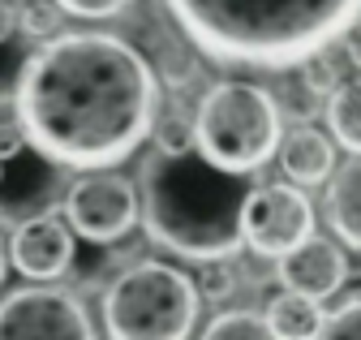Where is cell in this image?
<instances>
[{
  "label": "cell",
  "instance_id": "1",
  "mask_svg": "<svg viewBox=\"0 0 361 340\" xmlns=\"http://www.w3.org/2000/svg\"><path fill=\"white\" fill-rule=\"evenodd\" d=\"M159 112V78L147 52L108 30H61L26 56L13 116L26 142L61 168L95 173L129 159Z\"/></svg>",
  "mask_w": 361,
  "mask_h": 340
},
{
  "label": "cell",
  "instance_id": "2",
  "mask_svg": "<svg viewBox=\"0 0 361 340\" xmlns=\"http://www.w3.org/2000/svg\"><path fill=\"white\" fill-rule=\"evenodd\" d=\"M168 18L219 65L297 69L361 18V0H164Z\"/></svg>",
  "mask_w": 361,
  "mask_h": 340
},
{
  "label": "cell",
  "instance_id": "3",
  "mask_svg": "<svg viewBox=\"0 0 361 340\" xmlns=\"http://www.w3.org/2000/svg\"><path fill=\"white\" fill-rule=\"evenodd\" d=\"M254 186V177L219 173L198 151H151L138 168L142 229L176 259H233L245 245L241 211Z\"/></svg>",
  "mask_w": 361,
  "mask_h": 340
},
{
  "label": "cell",
  "instance_id": "4",
  "mask_svg": "<svg viewBox=\"0 0 361 340\" xmlns=\"http://www.w3.org/2000/svg\"><path fill=\"white\" fill-rule=\"evenodd\" d=\"M284 138L280 99L258 82H215L194 108V151L219 173L258 177Z\"/></svg>",
  "mask_w": 361,
  "mask_h": 340
},
{
  "label": "cell",
  "instance_id": "5",
  "mask_svg": "<svg viewBox=\"0 0 361 340\" xmlns=\"http://www.w3.org/2000/svg\"><path fill=\"white\" fill-rule=\"evenodd\" d=\"M202 293L190 272L159 259L125 267L104 293L108 340H190L198 327Z\"/></svg>",
  "mask_w": 361,
  "mask_h": 340
},
{
  "label": "cell",
  "instance_id": "6",
  "mask_svg": "<svg viewBox=\"0 0 361 340\" xmlns=\"http://www.w3.org/2000/svg\"><path fill=\"white\" fill-rule=\"evenodd\" d=\"M65 220L69 229L90 241V245H112L121 237H129L142 224V198L138 186L129 177L112 173V168H95L82 173L69 190H65Z\"/></svg>",
  "mask_w": 361,
  "mask_h": 340
},
{
  "label": "cell",
  "instance_id": "7",
  "mask_svg": "<svg viewBox=\"0 0 361 340\" xmlns=\"http://www.w3.org/2000/svg\"><path fill=\"white\" fill-rule=\"evenodd\" d=\"M0 340H95V323L78 293L26 284L0 297Z\"/></svg>",
  "mask_w": 361,
  "mask_h": 340
},
{
  "label": "cell",
  "instance_id": "8",
  "mask_svg": "<svg viewBox=\"0 0 361 340\" xmlns=\"http://www.w3.org/2000/svg\"><path fill=\"white\" fill-rule=\"evenodd\" d=\"M314 233V207L301 186L271 181L254 186L241 211V237L262 259H284L293 245H301Z\"/></svg>",
  "mask_w": 361,
  "mask_h": 340
},
{
  "label": "cell",
  "instance_id": "9",
  "mask_svg": "<svg viewBox=\"0 0 361 340\" xmlns=\"http://www.w3.org/2000/svg\"><path fill=\"white\" fill-rule=\"evenodd\" d=\"M73 254H78V233L56 211H35V216L18 220L9 237V263L30 284H56L61 276H69Z\"/></svg>",
  "mask_w": 361,
  "mask_h": 340
},
{
  "label": "cell",
  "instance_id": "10",
  "mask_svg": "<svg viewBox=\"0 0 361 340\" xmlns=\"http://www.w3.org/2000/svg\"><path fill=\"white\" fill-rule=\"evenodd\" d=\"M280 284L293 289V293H305L314 302H327L336 297L348 280V254L336 237H323V233H310L301 245H293L280 267H276Z\"/></svg>",
  "mask_w": 361,
  "mask_h": 340
},
{
  "label": "cell",
  "instance_id": "11",
  "mask_svg": "<svg viewBox=\"0 0 361 340\" xmlns=\"http://www.w3.org/2000/svg\"><path fill=\"white\" fill-rule=\"evenodd\" d=\"M284 177L301 190L310 186H323L331 173H336V138L314 130V125H293V130L280 138V151H276Z\"/></svg>",
  "mask_w": 361,
  "mask_h": 340
},
{
  "label": "cell",
  "instance_id": "12",
  "mask_svg": "<svg viewBox=\"0 0 361 340\" xmlns=\"http://www.w3.org/2000/svg\"><path fill=\"white\" fill-rule=\"evenodd\" d=\"M323 216H327L331 233L344 245L361 250V155H348L344 164H336V173L327 177Z\"/></svg>",
  "mask_w": 361,
  "mask_h": 340
},
{
  "label": "cell",
  "instance_id": "13",
  "mask_svg": "<svg viewBox=\"0 0 361 340\" xmlns=\"http://www.w3.org/2000/svg\"><path fill=\"white\" fill-rule=\"evenodd\" d=\"M262 319L271 323L276 340H319L323 323H327V310H323V302H314V297H305V293L280 289L267 302Z\"/></svg>",
  "mask_w": 361,
  "mask_h": 340
},
{
  "label": "cell",
  "instance_id": "14",
  "mask_svg": "<svg viewBox=\"0 0 361 340\" xmlns=\"http://www.w3.org/2000/svg\"><path fill=\"white\" fill-rule=\"evenodd\" d=\"M323 116H327L331 138L348 155H361V78L340 82V87L327 95V104H323Z\"/></svg>",
  "mask_w": 361,
  "mask_h": 340
},
{
  "label": "cell",
  "instance_id": "15",
  "mask_svg": "<svg viewBox=\"0 0 361 340\" xmlns=\"http://www.w3.org/2000/svg\"><path fill=\"white\" fill-rule=\"evenodd\" d=\"M198 340H276V332L258 310H224L202 327Z\"/></svg>",
  "mask_w": 361,
  "mask_h": 340
},
{
  "label": "cell",
  "instance_id": "16",
  "mask_svg": "<svg viewBox=\"0 0 361 340\" xmlns=\"http://www.w3.org/2000/svg\"><path fill=\"white\" fill-rule=\"evenodd\" d=\"M151 138H155V151H168V155L194 151V116L180 112V108H159L155 125H151Z\"/></svg>",
  "mask_w": 361,
  "mask_h": 340
},
{
  "label": "cell",
  "instance_id": "17",
  "mask_svg": "<svg viewBox=\"0 0 361 340\" xmlns=\"http://www.w3.org/2000/svg\"><path fill=\"white\" fill-rule=\"evenodd\" d=\"M61 5L56 0H22L18 5V30H26L30 39H52L61 35Z\"/></svg>",
  "mask_w": 361,
  "mask_h": 340
},
{
  "label": "cell",
  "instance_id": "18",
  "mask_svg": "<svg viewBox=\"0 0 361 340\" xmlns=\"http://www.w3.org/2000/svg\"><path fill=\"white\" fill-rule=\"evenodd\" d=\"M319 340H361V289L353 297H344V302L327 315Z\"/></svg>",
  "mask_w": 361,
  "mask_h": 340
},
{
  "label": "cell",
  "instance_id": "19",
  "mask_svg": "<svg viewBox=\"0 0 361 340\" xmlns=\"http://www.w3.org/2000/svg\"><path fill=\"white\" fill-rule=\"evenodd\" d=\"M194 284L202 293V302H228L233 289H237V272L228 267V259H211V263H202Z\"/></svg>",
  "mask_w": 361,
  "mask_h": 340
},
{
  "label": "cell",
  "instance_id": "20",
  "mask_svg": "<svg viewBox=\"0 0 361 340\" xmlns=\"http://www.w3.org/2000/svg\"><path fill=\"white\" fill-rule=\"evenodd\" d=\"M194 48V44H190ZM190 48H180V44H164L159 52H155V78H164L168 87H180V82H190L194 78V56H190Z\"/></svg>",
  "mask_w": 361,
  "mask_h": 340
},
{
  "label": "cell",
  "instance_id": "21",
  "mask_svg": "<svg viewBox=\"0 0 361 340\" xmlns=\"http://www.w3.org/2000/svg\"><path fill=\"white\" fill-rule=\"evenodd\" d=\"M56 5L69 13V18H86V22H108V18H121L133 0H56Z\"/></svg>",
  "mask_w": 361,
  "mask_h": 340
},
{
  "label": "cell",
  "instance_id": "22",
  "mask_svg": "<svg viewBox=\"0 0 361 340\" xmlns=\"http://www.w3.org/2000/svg\"><path fill=\"white\" fill-rule=\"evenodd\" d=\"M284 108H288L297 121H310L314 112H319V91H314L310 82L297 73V78H293V87H288V95H284V104H280V112H284Z\"/></svg>",
  "mask_w": 361,
  "mask_h": 340
},
{
  "label": "cell",
  "instance_id": "23",
  "mask_svg": "<svg viewBox=\"0 0 361 340\" xmlns=\"http://www.w3.org/2000/svg\"><path fill=\"white\" fill-rule=\"evenodd\" d=\"M26 147V134H22V125H18V116H9V121H0V159H13L18 151Z\"/></svg>",
  "mask_w": 361,
  "mask_h": 340
},
{
  "label": "cell",
  "instance_id": "24",
  "mask_svg": "<svg viewBox=\"0 0 361 340\" xmlns=\"http://www.w3.org/2000/svg\"><path fill=\"white\" fill-rule=\"evenodd\" d=\"M340 48H344V56H348V65H357L361 69V18L340 35Z\"/></svg>",
  "mask_w": 361,
  "mask_h": 340
},
{
  "label": "cell",
  "instance_id": "25",
  "mask_svg": "<svg viewBox=\"0 0 361 340\" xmlns=\"http://www.w3.org/2000/svg\"><path fill=\"white\" fill-rule=\"evenodd\" d=\"M18 35V5L13 0H0V44H9Z\"/></svg>",
  "mask_w": 361,
  "mask_h": 340
},
{
  "label": "cell",
  "instance_id": "26",
  "mask_svg": "<svg viewBox=\"0 0 361 340\" xmlns=\"http://www.w3.org/2000/svg\"><path fill=\"white\" fill-rule=\"evenodd\" d=\"M5 272H9V250H5V241H0V284H5Z\"/></svg>",
  "mask_w": 361,
  "mask_h": 340
},
{
  "label": "cell",
  "instance_id": "27",
  "mask_svg": "<svg viewBox=\"0 0 361 340\" xmlns=\"http://www.w3.org/2000/svg\"><path fill=\"white\" fill-rule=\"evenodd\" d=\"M0 181H5V159H0Z\"/></svg>",
  "mask_w": 361,
  "mask_h": 340
},
{
  "label": "cell",
  "instance_id": "28",
  "mask_svg": "<svg viewBox=\"0 0 361 340\" xmlns=\"http://www.w3.org/2000/svg\"><path fill=\"white\" fill-rule=\"evenodd\" d=\"M0 220H5V202H0Z\"/></svg>",
  "mask_w": 361,
  "mask_h": 340
}]
</instances>
